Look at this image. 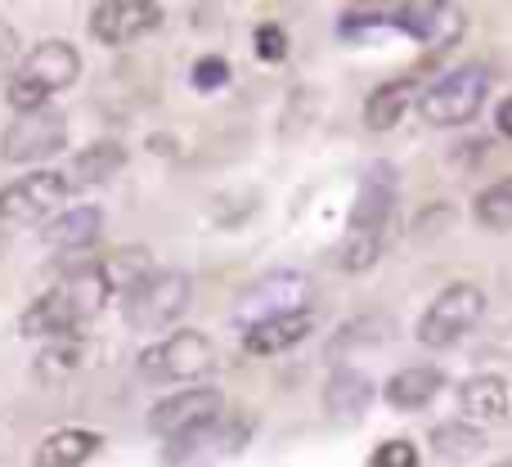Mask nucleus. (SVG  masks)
I'll list each match as a JSON object with an SVG mask.
<instances>
[{
  "label": "nucleus",
  "mask_w": 512,
  "mask_h": 467,
  "mask_svg": "<svg viewBox=\"0 0 512 467\" xmlns=\"http://www.w3.org/2000/svg\"><path fill=\"white\" fill-rule=\"evenodd\" d=\"M99 230H104V212L99 207H68L63 216H54L45 225V243L59 247V252H81V247H95Z\"/></svg>",
  "instance_id": "obj_16"
},
{
  "label": "nucleus",
  "mask_w": 512,
  "mask_h": 467,
  "mask_svg": "<svg viewBox=\"0 0 512 467\" xmlns=\"http://www.w3.org/2000/svg\"><path fill=\"white\" fill-rule=\"evenodd\" d=\"M495 467H512V459H504V463H495Z\"/></svg>",
  "instance_id": "obj_31"
},
{
  "label": "nucleus",
  "mask_w": 512,
  "mask_h": 467,
  "mask_svg": "<svg viewBox=\"0 0 512 467\" xmlns=\"http://www.w3.org/2000/svg\"><path fill=\"white\" fill-rule=\"evenodd\" d=\"M95 265H99V274H104L108 292H131L144 274H153L149 270V252H144V247H122V252L104 256V261H95Z\"/></svg>",
  "instance_id": "obj_22"
},
{
  "label": "nucleus",
  "mask_w": 512,
  "mask_h": 467,
  "mask_svg": "<svg viewBox=\"0 0 512 467\" xmlns=\"http://www.w3.org/2000/svg\"><path fill=\"white\" fill-rule=\"evenodd\" d=\"M391 27L409 32L414 41L445 50L463 36V14L454 5H391Z\"/></svg>",
  "instance_id": "obj_13"
},
{
  "label": "nucleus",
  "mask_w": 512,
  "mask_h": 467,
  "mask_svg": "<svg viewBox=\"0 0 512 467\" xmlns=\"http://www.w3.org/2000/svg\"><path fill=\"white\" fill-rule=\"evenodd\" d=\"M68 180L72 176H63V171H27V176L9 180L0 189V225H23L50 216L54 207H63Z\"/></svg>",
  "instance_id": "obj_10"
},
{
  "label": "nucleus",
  "mask_w": 512,
  "mask_h": 467,
  "mask_svg": "<svg viewBox=\"0 0 512 467\" xmlns=\"http://www.w3.org/2000/svg\"><path fill=\"white\" fill-rule=\"evenodd\" d=\"M490 95V68L486 63H463V68L436 77L418 99V113L427 126H463L481 113Z\"/></svg>",
  "instance_id": "obj_3"
},
{
  "label": "nucleus",
  "mask_w": 512,
  "mask_h": 467,
  "mask_svg": "<svg viewBox=\"0 0 512 467\" xmlns=\"http://www.w3.org/2000/svg\"><path fill=\"white\" fill-rule=\"evenodd\" d=\"M252 45H256V59L261 63H283L288 59V32L279 23H261L252 32Z\"/></svg>",
  "instance_id": "obj_26"
},
{
  "label": "nucleus",
  "mask_w": 512,
  "mask_h": 467,
  "mask_svg": "<svg viewBox=\"0 0 512 467\" xmlns=\"http://www.w3.org/2000/svg\"><path fill=\"white\" fill-rule=\"evenodd\" d=\"M441 387H445V373H441V369L414 364V369L391 373V382H387V405H391V409H405V414H409V409H423Z\"/></svg>",
  "instance_id": "obj_18"
},
{
  "label": "nucleus",
  "mask_w": 512,
  "mask_h": 467,
  "mask_svg": "<svg viewBox=\"0 0 512 467\" xmlns=\"http://www.w3.org/2000/svg\"><path fill=\"white\" fill-rule=\"evenodd\" d=\"M68 144V122L54 108H36V113H18L0 135V158L5 162H41Z\"/></svg>",
  "instance_id": "obj_9"
},
{
  "label": "nucleus",
  "mask_w": 512,
  "mask_h": 467,
  "mask_svg": "<svg viewBox=\"0 0 512 467\" xmlns=\"http://www.w3.org/2000/svg\"><path fill=\"white\" fill-rule=\"evenodd\" d=\"M14 54H18V32L5 23V18H0V72L14 63Z\"/></svg>",
  "instance_id": "obj_29"
},
{
  "label": "nucleus",
  "mask_w": 512,
  "mask_h": 467,
  "mask_svg": "<svg viewBox=\"0 0 512 467\" xmlns=\"http://www.w3.org/2000/svg\"><path fill=\"white\" fill-rule=\"evenodd\" d=\"M369 467H418V450L409 441H382L369 454Z\"/></svg>",
  "instance_id": "obj_27"
},
{
  "label": "nucleus",
  "mask_w": 512,
  "mask_h": 467,
  "mask_svg": "<svg viewBox=\"0 0 512 467\" xmlns=\"http://www.w3.org/2000/svg\"><path fill=\"white\" fill-rule=\"evenodd\" d=\"M459 405L468 423H504L508 418V382L504 378H472L459 387Z\"/></svg>",
  "instance_id": "obj_17"
},
{
  "label": "nucleus",
  "mask_w": 512,
  "mask_h": 467,
  "mask_svg": "<svg viewBox=\"0 0 512 467\" xmlns=\"http://www.w3.org/2000/svg\"><path fill=\"white\" fill-rule=\"evenodd\" d=\"M104 297H113V292H108L99 265H77V270L63 274V283L45 288L41 297L23 310L18 328H23V337H72L104 306Z\"/></svg>",
  "instance_id": "obj_1"
},
{
  "label": "nucleus",
  "mask_w": 512,
  "mask_h": 467,
  "mask_svg": "<svg viewBox=\"0 0 512 467\" xmlns=\"http://www.w3.org/2000/svg\"><path fill=\"white\" fill-rule=\"evenodd\" d=\"M225 81H230V68H225L221 54H207V59L194 63V86L198 90H221Z\"/></svg>",
  "instance_id": "obj_28"
},
{
  "label": "nucleus",
  "mask_w": 512,
  "mask_h": 467,
  "mask_svg": "<svg viewBox=\"0 0 512 467\" xmlns=\"http://www.w3.org/2000/svg\"><path fill=\"white\" fill-rule=\"evenodd\" d=\"M315 310H292V315H279V319H265V324H252L243 333V351L252 355H279V351H292L297 342H306L315 333Z\"/></svg>",
  "instance_id": "obj_14"
},
{
  "label": "nucleus",
  "mask_w": 512,
  "mask_h": 467,
  "mask_svg": "<svg viewBox=\"0 0 512 467\" xmlns=\"http://www.w3.org/2000/svg\"><path fill=\"white\" fill-rule=\"evenodd\" d=\"M373 400V382L360 369H337L324 387V409L333 418H360Z\"/></svg>",
  "instance_id": "obj_19"
},
{
  "label": "nucleus",
  "mask_w": 512,
  "mask_h": 467,
  "mask_svg": "<svg viewBox=\"0 0 512 467\" xmlns=\"http://www.w3.org/2000/svg\"><path fill=\"white\" fill-rule=\"evenodd\" d=\"M212 360V337L198 333V328H176L171 337H158L153 346H144L135 369H140L144 382H194L212 369Z\"/></svg>",
  "instance_id": "obj_4"
},
{
  "label": "nucleus",
  "mask_w": 512,
  "mask_h": 467,
  "mask_svg": "<svg viewBox=\"0 0 512 467\" xmlns=\"http://www.w3.org/2000/svg\"><path fill=\"white\" fill-rule=\"evenodd\" d=\"M162 18H167V9L158 0H99V5H90L86 27L104 45H135L153 27H162Z\"/></svg>",
  "instance_id": "obj_11"
},
{
  "label": "nucleus",
  "mask_w": 512,
  "mask_h": 467,
  "mask_svg": "<svg viewBox=\"0 0 512 467\" xmlns=\"http://www.w3.org/2000/svg\"><path fill=\"white\" fill-rule=\"evenodd\" d=\"M477 221L486 225V230H508L512 225V180H504V185H490L486 194L477 198Z\"/></svg>",
  "instance_id": "obj_24"
},
{
  "label": "nucleus",
  "mask_w": 512,
  "mask_h": 467,
  "mask_svg": "<svg viewBox=\"0 0 512 467\" xmlns=\"http://www.w3.org/2000/svg\"><path fill=\"white\" fill-rule=\"evenodd\" d=\"M104 436L86 432V427H59L50 432L32 454V467H86L99 454Z\"/></svg>",
  "instance_id": "obj_15"
},
{
  "label": "nucleus",
  "mask_w": 512,
  "mask_h": 467,
  "mask_svg": "<svg viewBox=\"0 0 512 467\" xmlns=\"http://www.w3.org/2000/svg\"><path fill=\"white\" fill-rule=\"evenodd\" d=\"M310 297H315V283H310L306 274L279 270V274H265V279L252 283V288H243L234 315L252 328V324H265V319L292 315V310H310Z\"/></svg>",
  "instance_id": "obj_8"
},
{
  "label": "nucleus",
  "mask_w": 512,
  "mask_h": 467,
  "mask_svg": "<svg viewBox=\"0 0 512 467\" xmlns=\"http://www.w3.org/2000/svg\"><path fill=\"white\" fill-rule=\"evenodd\" d=\"M126 167V149L117 140H95L86 144V149L72 158V180L77 185H99V180L117 176V171Z\"/></svg>",
  "instance_id": "obj_20"
},
{
  "label": "nucleus",
  "mask_w": 512,
  "mask_h": 467,
  "mask_svg": "<svg viewBox=\"0 0 512 467\" xmlns=\"http://www.w3.org/2000/svg\"><path fill=\"white\" fill-rule=\"evenodd\" d=\"M486 310V292L477 283H450L436 292V301L418 319V342L423 346H454L463 333H472Z\"/></svg>",
  "instance_id": "obj_6"
},
{
  "label": "nucleus",
  "mask_w": 512,
  "mask_h": 467,
  "mask_svg": "<svg viewBox=\"0 0 512 467\" xmlns=\"http://www.w3.org/2000/svg\"><path fill=\"white\" fill-rule=\"evenodd\" d=\"M396 212V176L387 167H373L360 180V194L351 203V221H346V238H364V243H382Z\"/></svg>",
  "instance_id": "obj_12"
},
{
  "label": "nucleus",
  "mask_w": 512,
  "mask_h": 467,
  "mask_svg": "<svg viewBox=\"0 0 512 467\" xmlns=\"http://www.w3.org/2000/svg\"><path fill=\"white\" fill-rule=\"evenodd\" d=\"M221 409L225 396L216 387H185L149 409V432L167 436V441H185V436H198L221 423Z\"/></svg>",
  "instance_id": "obj_7"
},
{
  "label": "nucleus",
  "mask_w": 512,
  "mask_h": 467,
  "mask_svg": "<svg viewBox=\"0 0 512 467\" xmlns=\"http://www.w3.org/2000/svg\"><path fill=\"white\" fill-rule=\"evenodd\" d=\"M432 445H436V454H441V459H454V463L477 459V454L486 450V441H481V432L472 423H441L432 432Z\"/></svg>",
  "instance_id": "obj_23"
},
{
  "label": "nucleus",
  "mask_w": 512,
  "mask_h": 467,
  "mask_svg": "<svg viewBox=\"0 0 512 467\" xmlns=\"http://www.w3.org/2000/svg\"><path fill=\"white\" fill-rule=\"evenodd\" d=\"M189 306V274L185 270H153L126 292V324L140 333H162L171 328Z\"/></svg>",
  "instance_id": "obj_5"
},
{
  "label": "nucleus",
  "mask_w": 512,
  "mask_h": 467,
  "mask_svg": "<svg viewBox=\"0 0 512 467\" xmlns=\"http://www.w3.org/2000/svg\"><path fill=\"white\" fill-rule=\"evenodd\" d=\"M409 99H414V81H387L364 99V126L369 131H391V126L405 117Z\"/></svg>",
  "instance_id": "obj_21"
},
{
  "label": "nucleus",
  "mask_w": 512,
  "mask_h": 467,
  "mask_svg": "<svg viewBox=\"0 0 512 467\" xmlns=\"http://www.w3.org/2000/svg\"><path fill=\"white\" fill-rule=\"evenodd\" d=\"M495 122H499V135H508V140H512V95L504 99V104H499Z\"/></svg>",
  "instance_id": "obj_30"
},
{
  "label": "nucleus",
  "mask_w": 512,
  "mask_h": 467,
  "mask_svg": "<svg viewBox=\"0 0 512 467\" xmlns=\"http://www.w3.org/2000/svg\"><path fill=\"white\" fill-rule=\"evenodd\" d=\"M77 364H81V342H77V333H72V337H63V346L45 351L41 360H36V369H41L45 378H59V373H72Z\"/></svg>",
  "instance_id": "obj_25"
},
{
  "label": "nucleus",
  "mask_w": 512,
  "mask_h": 467,
  "mask_svg": "<svg viewBox=\"0 0 512 467\" xmlns=\"http://www.w3.org/2000/svg\"><path fill=\"white\" fill-rule=\"evenodd\" d=\"M81 77V54L72 41H41L23 54L14 72H9L5 99L18 108V113H36L45 108L59 90H68L72 81Z\"/></svg>",
  "instance_id": "obj_2"
}]
</instances>
